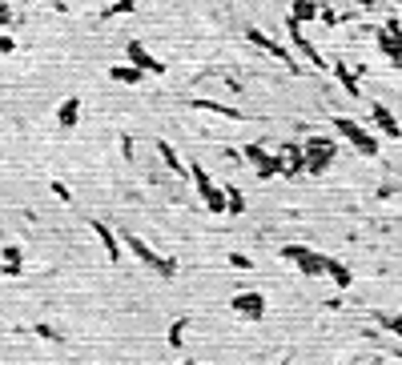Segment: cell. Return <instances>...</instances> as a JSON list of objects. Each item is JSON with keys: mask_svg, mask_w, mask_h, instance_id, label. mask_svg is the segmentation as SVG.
Listing matches in <instances>:
<instances>
[{"mask_svg": "<svg viewBox=\"0 0 402 365\" xmlns=\"http://www.w3.org/2000/svg\"><path fill=\"white\" fill-rule=\"evenodd\" d=\"M189 321H193V317H177L173 325H169V333H165V341H169V349H185V333H189Z\"/></svg>", "mask_w": 402, "mask_h": 365, "instance_id": "cell-21", "label": "cell"}, {"mask_svg": "<svg viewBox=\"0 0 402 365\" xmlns=\"http://www.w3.org/2000/svg\"><path fill=\"white\" fill-rule=\"evenodd\" d=\"M378 325H382V329H390L394 337H402V313H394V317H378Z\"/></svg>", "mask_w": 402, "mask_h": 365, "instance_id": "cell-26", "label": "cell"}, {"mask_svg": "<svg viewBox=\"0 0 402 365\" xmlns=\"http://www.w3.org/2000/svg\"><path fill=\"white\" fill-rule=\"evenodd\" d=\"M226 201H229V217H241V213H246V197H241L238 185H226Z\"/></svg>", "mask_w": 402, "mask_h": 365, "instance_id": "cell-22", "label": "cell"}, {"mask_svg": "<svg viewBox=\"0 0 402 365\" xmlns=\"http://www.w3.org/2000/svg\"><path fill=\"white\" fill-rule=\"evenodd\" d=\"M8 25H13V8H8V4L0 0V28H8Z\"/></svg>", "mask_w": 402, "mask_h": 365, "instance_id": "cell-30", "label": "cell"}, {"mask_svg": "<svg viewBox=\"0 0 402 365\" xmlns=\"http://www.w3.org/2000/svg\"><path fill=\"white\" fill-rule=\"evenodd\" d=\"M306 145V173H326L330 164H334V157H338V145L330 137H306L302 140Z\"/></svg>", "mask_w": 402, "mask_h": 365, "instance_id": "cell-4", "label": "cell"}, {"mask_svg": "<svg viewBox=\"0 0 402 365\" xmlns=\"http://www.w3.org/2000/svg\"><path fill=\"white\" fill-rule=\"evenodd\" d=\"M133 8H137V0H113V4H109V8H105V20H117V16H125V13H133Z\"/></svg>", "mask_w": 402, "mask_h": 365, "instance_id": "cell-23", "label": "cell"}, {"mask_svg": "<svg viewBox=\"0 0 402 365\" xmlns=\"http://www.w3.org/2000/svg\"><path fill=\"white\" fill-rule=\"evenodd\" d=\"M37 333H40V337H49V341H61V333H57V329H49V325H37Z\"/></svg>", "mask_w": 402, "mask_h": 365, "instance_id": "cell-33", "label": "cell"}, {"mask_svg": "<svg viewBox=\"0 0 402 365\" xmlns=\"http://www.w3.org/2000/svg\"><path fill=\"white\" fill-rule=\"evenodd\" d=\"M57 125H61L64 133L81 125V97H64L61 109H57Z\"/></svg>", "mask_w": 402, "mask_h": 365, "instance_id": "cell-15", "label": "cell"}, {"mask_svg": "<svg viewBox=\"0 0 402 365\" xmlns=\"http://www.w3.org/2000/svg\"><path fill=\"white\" fill-rule=\"evenodd\" d=\"M286 32H289V40H294V49L302 52V61L310 64V68H318V73H322V68L330 64V61H322V52H318L314 44L306 40V32H302V20H298V16H286Z\"/></svg>", "mask_w": 402, "mask_h": 365, "instance_id": "cell-7", "label": "cell"}, {"mask_svg": "<svg viewBox=\"0 0 402 365\" xmlns=\"http://www.w3.org/2000/svg\"><path fill=\"white\" fill-rule=\"evenodd\" d=\"M282 176H298V173H306V145H282Z\"/></svg>", "mask_w": 402, "mask_h": 365, "instance_id": "cell-12", "label": "cell"}, {"mask_svg": "<svg viewBox=\"0 0 402 365\" xmlns=\"http://www.w3.org/2000/svg\"><path fill=\"white\" fill-rule=\"evenodd\" d=\"M226 261L234 265V269H241V273H246V269H253V257H246V253H226Z\"/></svg>", "mask_w": 402, "mask_h": 365, "instance_id": "cell-25", "label": "cell"}, {"mask_svg": "<svg viewBox=\"0 0 402 365\" xmlns=\"http://www.w3.org/2000/svg\"><path fill=\"white\" fill-rule=\"evenodd\" d=\"M193 109H201V113H214V116H226V121H246V113H241V109H234V104H226V101H209V97H193Z\"/></svg>", "mask_w": 402, "mask_h": 365, "instance_id": "cell-14", "label": "cell"}, {"mask_svg": "<svg viewBox=\"0 0 402 365\" xmlns=\"http://www.w3.org/2000/svg\"><path fill=\"white\" fill-rule=\"evenodd\" d=\"M88 229H93V233H97V241H100V249H105V257H109V261H121V257H125V241L117 237L113 229L105 225V221H97V217H93V221H88Z\"/></svg>", "mask_w": 402, "mask_h": 365, "instance_id": "cell-10", "label": "cell"}, {"mask_svg": "<svg viewBox=\"0 0 402 365\" xmlns=\"http://www.w3.org/2000/svg\"><path fill=\"white\" fill-rule=\"evenodd\" d=\"M25 4H37V0H25Z\"/></svg>", "mask_w": 402, "mask_h": 365, "instance_id": "cell-35", "label": "cell"}, {"mask_svg": "<svg viewBox=\"0 0 402 365\" xmlns=\"http://www.w3.org/2000/svg\"><path fill=\"white\" fill-rule=\"evenodd\" d=\"M157 157L165 161V169H169L173 176H189V164L181 161V157H177V149L169 145V140H157Z\"/></svg>", "mask_w": 402, "mask_h": 365, "instance_id": "cell-16", "label": "cell"}, {"mask_svg": "<svg viewBox=\"0 0 402 365\" xmlns=\"http://www.w3.org/2000/svg\"><path fill=\"white\" fill-rule=\"evenodd\" d=\"M121 241H125V249L133 253V257H137L141 265H149V269L157 273V277H165V281H169V277L177 273V261H173V257H165V253H157L153 245H145V241H141L137 233H129V229H125V233H121Z\"/></svg>", "mask_w": 402, "mask_h": 365, "instance_id": "cell-1", "label": "cell"}, {"mask_svg": "<svg viewBox=\"0 0 402 365\" xmlns=\"http://www.w3.org/2000/svg\"><path fill=\"white\" fill-rule=\"evenodd\" d=\"M229 309H234L238 317H246V321H262L265 317V297L258 289H241V293L229 297Z\"/></svg>", "mask_w": 402, "mask_h": 365, "instance_id": "cell-9", "label": "cell"}, {"mask_svg": "<svg viewBox=\"0 0 402 365\" xmlns=\"http://www.w3.org/2000/svg\"><path fill=\"white\" fill-rule=\"evenodd\" d=\"M0 261L4 265H21L25 261V249H21V245H4V249H0Z\"/></svg>", "mask_w": 402, "mask_h": 365, "instance_id": "cell-24", "label": "cell"}, {"mask_svg": "<svg viewBox=\"0 0 402 365\" xmlns=\"http://www.w3.org/2000/svg\"><path fill=\"white\" fill-rule=\"evenodd\" d=\"M289 16H298L302 25H310V20H318V16H322V4H318V0H294Z\"/></svg>", "mask_w": 402, "mask_h": 365, "instance_id": "cell-20", "label": "cell"}, {"mask_svg": "<svg viewBox=\"0 0 402 365\" xmlns=\"http://www.w3.org/2000/svg\"><path fill=\"white\" fill-rule=\"evenodd\" d=\"M282 261L298 265L302 277H326V257L306 249V245H282Z\"/></svg>", "mask_w": 402, "mask_h": 365, "instance_id": "cell-3", "label": "cell"}, {"mask_svg": "<svg viewBox=\"0 0 402 365\" xmlns=\"http://www.w3.org/2000/svg\"><path fill=\"white\" fill-rule=\"evenodd\" d=\"M338 20H342V16L334 13L330 4H322V25H326V28H338Z\"/></svg>", "mask_w": 402, "mask_h": 365, "instance_id": "cell-29", "label": "cell"}, {"mask_svg": "<svg viewBox=\"0 0 402 365\" xmlns=\"http://www.w3.org/2000/svg\"><path fill=\"white\" fill-rule=\"evenodd\" d=\"M16 52V40H13V32H0V56H13Z\"/></svg>", "mask_w": 402, "mask_h": 365, "instance_id": "cell-27", "label": "cell"}, {"mask_svg": "<svg viewBox=\"0 0 402 365\" xmlns=\"http://www.w3.org/2000/svg\"><path fill=\"white\" fill-rule=\"evenodd\" d=\"M0 277H21V265H4L0 261Z\"/></svg>", "mask_w": 402, "mask_h": 365, "instance_id": "cell-32", "label": "cell"}, {"mask_svg": "<svg viewBox=\"0 0 402 365\" xmlns=\"http://www.w3.org/2000/svg\"><path fill=\"white\" fill-rule=\"evenodd\" d=\"M334 76H338V85L346 88V97H362V85H358V73H354L346 61H334Z\"/></svg>", "mask_w": 402, "mask_h": 365, "instance_id": "cell-17", "label": "cell"}, {"mask_svg": "<svg viewBox=\"0 0 402 365\" xmlns=\"http://www.w3.org/2000/svg\"><path fill=\"white\" fill-rule=\"evenodd\" d=\"M125 61H133L137 68H145L149 76H161L165 73V61H157V56L141 44V40H129V44H125Z\"/></svg>", "mask_w": 402, "mask_h": 365, "instance_id": "cell-11", "label": "cell"}, {"mask_svg": "<svg viewBox=\"0 0 402 365\" xmlns=\"http://www.w3.org/2000/svg\"><path fill=\"white\" fill-rule=\"evenodd\" d=\"M222 157H226L229 164H241V161H246V152H241V149H226V152H222Z\"/></svg>", "mask_w": 402, "mask_h": 365, "instance_id": "cell-31", "label": "cell"}, {"mask_svg": "<svg viewBox=\"0 0 402 365\" xmlns=\"http://www.w3.org/2000/svg\"><path fill=\"white\" fill-rule=\"evenodd\" d=\"M241 152H246V161L258 169V176H262V181H270V176H282V152H265L262 145H246Z\"/></svg>", "mask_w": 402, "mask_h": 365, "instance_id": "cell-8", "label": "cell"}, {"mask_svg": "<svg viewBox=\"0 0 402 365\" xmlns=\"http://www.w3.org/2000/svg\"><path fill=\"white\" fill-rule=\"evenodd\" d=\"M394 68H402V61H398V64H394Z\"/></svg>", "mask_w": 402, "mask_h": 365, "instance_id": "cell-36", "label": "cell"}, {"mask_svg": "<svg viewBox=\"0 0 402 365\" xmlns=\"http://www.w3.org/2000/svg\"><path fill=\"white\" fill-rule=\"evenodd\" d=\"M354 4H358V8H374L378 0H354Z\"/></svg>", "mask_w": 402, "mask_h": 365, "instance_id": "cell-34", "label": "cell"}, {"mask_svg": "<svg viewBox=\"0 0 402 365\" xmlns=\"http://www.w3.org/2000/svg\"><path fill=\"white\" fill-rule=\"evenodd\" d=\"M326 277L334 281V289H354V273L342 261H334V257H326Z\"/></svg>", "mask_w": 402, "mask_h": 365, "instance_id": "cell-19", "label": "cell"}, {"mask_svg": "<svg viewBox=\"0 0 402 365\" xmlns=\"http://www.w3.org/2000/svg\"><path fill=\"white\" fill-rule=\"evenodd\" d=\"M49 189H52V197H61V201H73V189H69L64 181H52Z\"/></svg>", "mask_w": 402, "mask_h": 365, "instance_id": "cell-28", "label": "cell"}, {"mask_svg": "<svg viewBox=\"0 0 402 365\" xmlns=\"http://www.w3.org/2000/svg\"><path fill=\"white\" fill-rule=\"evenodd\" d=\"M330 125L338 128V137H346V140L354 145V149L362 152V157H378V140L370 137V133H366V128L358 125V121H354V116H334Z\"/></svg>", "mask_w": 402, "mask_h": 365, "instance_id": "cell-5", "label": "cell"}, {"mask_svg": "<svg viewBox=\"0 0 402 365\" xmlns=\"http://www.w3.org/2000/svg\"><path fill=\"white\" fill-rule=\"evenodd\" d=\"M246 40H250V44H258V49H262L265 56H274L277 64H286L289 73H302V64L294 61V52H289V49H282V44H277L274 37H265L262 28H246Z\"/></svg>", "mask_w": 402, "mask_h": 365, "instance_id": "cell-6", "label": "cell"}, {"mask_svg": "<svg viewBox=\"0 0 402 365\" xmlns=\"http://www.w3.org/2000/svg\"><path fill=\"white\" fill-rule=\"evenodd\" d=\"M189 181H193V193H197L201 197V205H205V209H209V213H229V201H226V189H217L214 185V176L205 173V164H189Z\"/></svg>", "mask_w": 402, "mask_h": 365, "instance_id": "cell-2", "label": "cell"}, {"mask_svg": "<svg viewBox=\"0 0 402 365\" xmlns=\"http://www.w3.org/2000/svg\"><path fill=\"white\" fill-rule=\"evenodd\" d=\"M109 76H113L117 85H141V80H145V68H137V64L129 61V64H113V68H109Z\"/></svg>", "mask_w": 402, "mask_h": 365, "instance_id": "cell-18", "label": "cell"}, {"mask_svg": "<svg viewBox=\"0 0 402 365\" xmlns=\"http://www.w3.org/2000/svg\"><path fill=\"white\" fill-rule=\"evenodd\" d=\"M370 121H374V125L382 128V133H386L390 140H398V137H402V125H398V116L390 113V109H386V104H382V101H374V104H370Z\"/></svg>", "mask_w": 402, "mask_h": 365, "instance_id": "cell-13", "label": "cell"}]
</instances>
